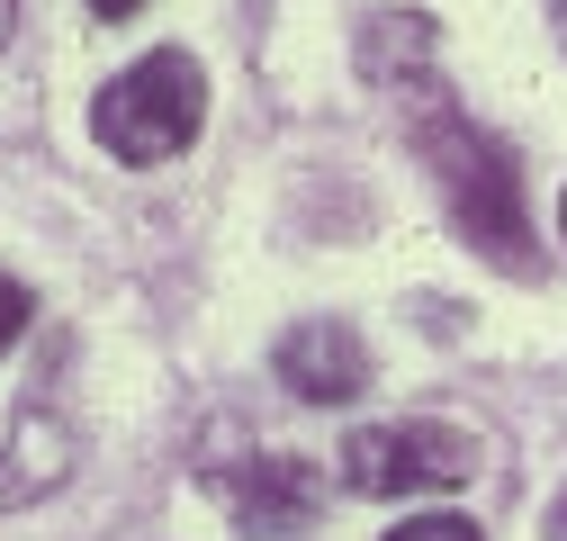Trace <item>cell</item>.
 <instances>
[{"mask_svg": "<svg viewBox=\"0 0 567 541\" xmlns=\"http://www.w3.org/2000/svg\"><path fill=\"white\" fill-rule=\"evenodd\" d=\"M396 54H405V73L396 63H370V73L396 91V118H405V145L423 154V172H433L442 190V208L460 226V244H477L486 262H505V270H540V244H532V198H523V163L514 145L495 126H477L442 82H433V28H423V10H379Z\"/></svg>", "mask_w": 567, "mask_h": 541, "instance_id": "cell-1", "label": "cell"}, {"mask_svg": "<svg viewBox=\"0 0 567 541\" xmlns=\"http://www.w3.org/2000/svg\"><path fill=\"white\" fill-rule=\"evenodd\" d=\"M207 118V82H198V63L181 45H154V54H135L126 73L100 91L91 109V135L117 154V163H172L189 135Z\"/></svg>", "mask_w": 567, "mask_h": 541, "instance_id": "cell-2", "label": "cell"}, {"mask_svg": "<svg viewBox=\"0 0 567 541\" xmlns=\"http://www.w3.org/2000/svg\"><path fill=\"white\" fill-rule=\"evenodd\" d=\"M477 479V433L405 416V425H370L342 442V488L351 497H414V488H460Z\"/></svg>", "mask_w": 567, "mask_h": 541, "instance_id": "cell-3", "label": "cell"}, {"mask_svg": "<svg viewBox=\"0 0 567 541\" xmlns=\"http://www.w3.org/2000/svg\"><path fill=\"white\" fill-rule=\"evenodd\" d=\"M270 370L289 379V397H307V406H342V397L370 388V344H361L342 316H307V325L279 334Z\"/></svg>", "mask_w": 567, "mask_h": 541, "instance_id": "cell-4", "label": "cell"}, {"mask_svg": "<svg viewBox=\"0 0 567 541\" xmlns=\"http://www.w3.org/2000/svg\"><path fill=\"white\" fill-rule=\"evenodd\" d=\"M217 488H226V506H235L244 532H298L324 506V469L307 451H252L235 479H217Z\"/></svg>", "mask_w": 567, "mask_h": 541, "instance_id": "cell-5", "label": "cell"}, {"mask_svg": "<svg viewBox=\"0 0 567 541\" xmlns=\"http://www.w3.org/2000/svg\"><path fill=\"white\" fill-rule=\"evenodd\" d=\"M10 451H19V460L0 469V506H28V497H45L63 469H73V451H63V425L37 416V406L19 416V442H10Z\"/></svg>", "mask_w": 567, "mask_h": 541, "instance_id": "cell-6", "label": "cell"}, {"mask_svg": "<svg viewBox=\"0 0 567 541\" xmlns=\"http://www.w3.org/2000/svg\"><path fill=\"white\" fill-rule=\"evenodd\" d=\"M388 541H486V532L460 514H423V523H388Z\"/></svg>", "mask_w": 567, "mask_h": 541, "instance_id": "cell-7", "label": "cell"}, {"mask_svg": "<svg viewBox=\"0 0 567 541\" xmlns=\"http://www.w3.org/2000/svg\"><path fill=\"white\" fill-rule=\"evenodd\" d=\"M19 334H28V289H19V280H0V353H10Z\"/></svg>", "mask_w": 567, "mask_h": 541, "instance_id": "cell-8", "label": "cell"}, {"mask_svg": "<svg viewBox=\"0 0 567 541\" xmlns=\"http://www.w3.org/2000/svg\"><path fill=\"white\" fill-rule=\"evenodd\" d=\"M540 541H567V488H558V506H549V523H540Z\"/></svg>", "mask_w": 567, "mask_h": 541, "instance_id": "cell-9", "label": "cell"}, {"mask_svg": "<svg viewBox=\"0 0 567 541\" xmlns=\"http://www.w3.org/2000/svg\"><path fill=\"white\" fill-rule=\"evenodd\" d=\"M91 10H100V19H135V10H145V0H91Z\"/></svg>", "mask_w": 567, "mask_h": 541, "instance_id": "cell-10", "label": "cell"}, {"mask_svg": "<svg viewBox=\"0 0 567 541\" xmlns=\"http://www.w3.org/2000/svg\"><path fill=\"white\" fill-rule=\"evenodd\" d=\"M10 28H19V0H0V45H10Z\"/></svg>", "mask_w": 567, "mask_h": 541, "instance_id": "cell-11", "label": "cell"}, {"mask_svg": "<svg viewBox=\"0 0 567 541\" xmlns=\"http://www.w3.org/2000/svg\"><path fill=\"white\" fill-rule=\"evenodd\" d=\"M549 28H558V45H567V0H549Z\"/></svg>", "mask_w": 567, "mask_h": 541, "instance_id": "cell-12", "label": "cell"}, {"mask_svg": "<svg viewBox=\"0 0 567 541\" xmlns=\"http://www.w3.org/2000/svg\"><path fill=\"white\" fill-rule=\"evenodd\" d=\"M558 235H567V190H558Z\"/></svg>", "mask_w": 567, "mask_h": 541, "instance_id": "cell-13", "label": "cell"}]
</instances>
